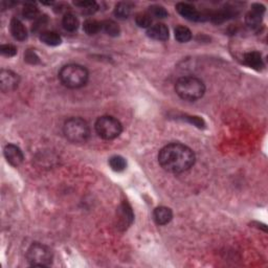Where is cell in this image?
<instances>
[{"mask_svg":"<svg viewBox=\"0 0 268 268\" xmlns=\"http://www.w3.org/2000/svg\"><path fill=\"white\" fill-rule=\"evenodd\" d=\"M195 160V153L191 148L179 143L169 144L158 153L159 165L169 173L186 172L194 166Z\"/></svg>","mask_w":268,"mask_h":268,"instance_id":"6da1fadb","label":"cell"},{"mask_svg":"<svg viewBox=\"0 0 268 268\" xmlns=\"http://www.w3.org/2000/svg\"><path fill=\"white\" fill-rule=\"evenodd\" d=\"M175 91L182 100L195 102L206 94V85L196 77H182L175 83Z\"/></svg>","mask_w":268,"mask_h":268,"instance_id":"7a4b0ae2","label":"cell"},{"mask_svg":"<svg viewBox=\"0 0 268 268\" xmlns=\"http://www.w3.org/2000/svg\"><path fill=\"white\" fill-rule=\"evenodd\" d=\"M59 79L65 87L77 89L86 85L89 73L86 67L80 64H67L60 69Z\"/></svg>","mask_w":268,"mask_h":268,"instance_id":"3957f363","label":"cell"},{"mask_svg":"<svg viewBox=\"0 0 268 268\" xmlns=\"http://www.w3.org/2000/svg\"><path fill=\"white\" fill-rule=\"evenodd\" d=\"M65 137L73 144H84L90 137L88 123L81 117H70L63 126Z\"/></svg>","mask_w":268,"mask_h":268,"instance_id":"277c9868","label":"cell"},{"mask_svg":"<svg viewBox=\"0 0 268 268\" xmlns=\"http://www.w3.org/2000/svg\"><path fill=\"white\" fill-rule=\"evenodd\" d=\"M95 128L98 136L106 140H112L121 135L123 125L115 116L104 115L96 119Z\"/></svg>","mask_w":268,"mask_h":268,"instance_id":"5b68a950","label":"cell"},{"mask_svg":"<svg viewBox=\"0 0 268 268\" xmlns=\"http://www.w3.org/2000/svg\"><path fill=\"white\" fill-rule=\"evenodd\" d=\"M54 253L47 245L35 242L26 251V260L31 266L47 267L53 263Z\"/></svg>","mask_w":268,"mask_h":268,"instance_id":"8992f818","label":"cell"},{"mask_svg":"<svg viewBox=\"0 0 268 268\" xmlns=\"http://www.w3.org/2000/svg\"><path fill=\"white\" fill-rule=\"evenodd\" d=\"M19 83L20 77L16 73L6 69H2L0 72V89L2 93L6 94L16 90L19 86Z\"/></svg>","mask_w":268,"mask_h":268,"instance_id":"52a82bcc","label":"cell"},{"mask_svg":"<svg viewBox=\"0 0 268 268\" xmlns=\"http://www.w3.org/2000/svg\"><path fill=\"white\" fill-rule=\"evenodd\" d=\"M265 13V6L260 3H255L251 6V10L246 14L245 22L250 30H258L262 22L263 15Z\"/></svg>","mask_w":268,"mask_h":268,"instance_id":"ba28073f","label":"cell"},{"mask_svg":"<svg viewBox=\"0 0 268 268\" xmlns=\"http://www.w3.org/2000/svg\"><path fill=\"white\" fill-rule=\"evenodd\" d=\"M176 11L185 19L189 21H194V22H196V21H202L204 20V17H206L200 12L197 11L195 6L186 2H179L176 4Z\"/></svg>","mask_w":268,"mask_h":268,"instance_id":"9c48e42d","label":"cell"},{"mask_svg":"<svg viewBox=\"0 0 268 268\" xmlns=\"http://www.w3.org/2000/svg\"><path fill=\"white\" fill-rule=\"evenodd\" d=\"M4 157L8 163L13 167H19L24 160V155L19 147L13 144H9L4 147Z\"/></svg>","mask_w":268,"mask_h":268,"instance_id":"30bf717a","label":"cell"},{"mask_svg":"<svg viewBox=\"0 0 268 268\" xmlns=\"http://www.w3.org/2000/svg\"><path fill=\"white\" fill-rule=\"evenodd\" d=\"M134 219L133 211L131 210V207L127 202H124L121 204V207L117 210V221H118V228L122 230H126L129 228L132 221Z\"/></svg>","mask_w":268,"mask_h":268,"instance_id":"8fae6325","label":"cell"},{"mask_svg":"<svg viewBox=\"0 0 268 268\" xmlns=\"http://www.w3.org/2000/svg\"><path fill=\"white\" fill-rule=\"evenodd\" d=\"M148 37L157 41H166L169 39L170 33H169L168 26L164 23H156L149 27L147 31Z\"/></svg>","mask_w":268,"mask_h":268,"instance_id":"7c38bea8","label":"cell"},{"mask_svg":"<svg viewBox=\"0 0 268 268\" xmlns=\"http://www.w3.org/2000/svg\"><path fill=\"white\" fill-rule=\"evenodd\" d=\"M153 217L158 225H167L173 219V211L170 208L158 207L154 210Z\"/></svg>","mask_w":268,"mask_h":268,"instance_id":"4fadbf2b","label":"cell"},{"mask_svg":"<svg viewBox=\"0 0 268 268\" xmlns=\"http://www.w3.org/2000/svg\"><path fill=\"white\" fill-rule=\"evenodd\" d=\"M10 30L12 36L18 41H24L27 39V31L24 24L17 18H13L11 20Z\"/></svg>","mask_w":268,"mask_h":268,"instance_id":"5bb4252c","label":"cell"},{"mask_svg":"<svg viewBox=\"0 0 268 268\" xmlns=\"http://www.w3.org/2000/svg\"><path fill=\"white\" fill-rule=\"evenodd\" d=\"M243 61L246 65L256 70H261L264 67L262 55L259 52H249L244 55Z\"/></svg>","mask_w":268,"mask_h":268,"instance_id":"9a60e30c","label":"cell"},{"mask_svg":"<svg viewBox=\"0 0 268 268\" xmlns=\"http://www.w3.org/2000/svg\"><path fill=\"white\" fill-rule=\"evenodd\" d=\"M40 40L44 44L48 46H57L60 45L62 42V38L58 33L53 31H43L40 34Z\"/></svg>","mask_w":268,"mask_h":268,"instance_id":"2e32d148","label":"cell"},{"mask_svg":"<svg viewBox=\"0 0 268 268\" xmlns=\"http://www.w3.org/2000/svg\"><path fill=\"white\" fill-rule=\"evenodd\" d=\"M62 25L64 27V30L70 33L76 32L77 29H79V19L73 13H66L64 17L62 19Z\"/></svg>","mask_w":268,"mask_h":268,"instance_id":"e0dca14e","label":"cell"},{"mask_svg":"<svg viewBox=\"0 0 268 268\" xmlns=\"http://www.w3.org/2000/svg\"><path fill=\"white\" fill-rule=\"evenodd\" d=\"M133 9V5L130 2H118L115 5V15L118 19H127L130 15Z\"/></svg>","mask_w":268,"mask_h":268,"instance_id":"ac0fdd59","label":"cell"},{"mask_svg":"<svg viewBox=\"0 0 268 268\" xmlns=\"http://www.w3.org/2000/svg\"><path fill=\"white\" fill-rule=\"evenodd\" d=\"M75 5L77 6L84 15H93L98 10V4L96 1L86 0V1H76Z\"/></svg>","mask_w":268,"mask_h":268,"instance_id":"d6986e66","label":"cell"},{"mask_svg":"<svg viewBox=\"0 0 268 268\" xmlns=\"http://www.w3.org/2000/svg\"><path fill=\"white\" fill-rule=\"evenodd\" d=\"M175 39L177 40L180 43H187L190 40L192 39V32L190 31L187 26L178 25L174 30Z\"/></svg>","mask_w":268,"mask_h":268,"instance_id":"ffe728a7","label":"cell"},{"mask_svg":"<svg viewBox=\"0 0 268 268\" xmlns=\"http://www.w3.org/2000/svg\"><path fill=\"white\" fill-rule=\"evenodd\" d=\"M102 31H104L106 34L110 37H117L119 33H121V29H119L118 24L114 20H105L102 22Z\"/></svg>","mask_w":268,"mask_h":268,"instance_id":"44dd1931","label":"cell"},{"mask_svg":"<svg viewBox=\"0 0 268 268\" xmlns=\"http://www.w3.org/2000/svg\"><path fill=\"white\" fill-rule=\"evenodd\" d=\"M84 32H85L89 36H94L98 32L102 31V22H98L95 19H87L83 24Z\"/></svg>","mask_w":268,"mask_h":268,"instance_id":"7402d4cb","label":"cell"},{"mask_svg":"<svg viewBox=\"0 0 268 268\" xmlns=\"http://www.w3.org/2000/svg\"><path fill=\"white\" fill-rule=\"evenodd\" d=\"M109 166L115 172H123L127 168V161L123 156L115 155L109 159Z\"/></svg>","mask_w":268,"mask_h":268,"instance_id":"603a6c76","label":"cell"},{"mask_svg":"<svg viewBox=\"0 0 268 268\" xmlns=\"http://www.w3.org/2000/svg\"><path fill=\"white\" fill-rule=\"evenodd\" d=\"M22 15L24 18L29 19V20H36L38 19L40 16V11L37 8L36 4L34 3H26L24 4L23 9H22Z\"/></svg>","mask_w":268,"mask_h":268,"instance_id":"cb8c5ba5","label":"cell"},{"mask_svg":"<svg viewBox=\"0 0 268 268\" xmlns=\"http://www.w3.org/2000/svg\"><path fill=\"white\" fill-rule=\"evenodd\" d=\"M148 14H149V15L155 19H165L168 17V11L164 8V6H161V5H157V4H155V5H151L150 8H149V11H148Z\"/></svg>","mask_w":268,"mask_h":268,"instance_id":"d4e9b609","label":"cell"},{"mask_svg":"<svg viewBox=\"0 0 268 268\" xmlns=\"http://www.w3.org/2000/svg\"><path fill=\"white\" fill-rule=\"evenodd\" d=\"M152 17L148 13H139L135 17V22L139 27L149 29L152 26Z\"/></svg>","mask_w":268,"mask_h":268,"instance_id":"484cf974","label":"cell"},{"mask_svg":"<svg viewBox=\"0 0 268 268\" xmlns=\"http://www.w3.org/2000/svg\"><path fill=\"white\" fill-rule=\"evenodd\" d=\"M24 61L29 63V64L35 65V64H38L40 62V59L34 49H27V51L24 53Z\"/></svg>","mask_w":268,"mask_h":268,"instance_id":"4316f807","label":"cell"},{"mask_svg":"<svg viewBox=\"0 0 268 268\" xmlns=\"http://www.w3.org/2000/svg\"><path fill=\"white\" fill-rule=\"evenodd\" d=\"M0 53L2 54V56L11 58L17 54V48L12 44H3L0 46Z\"/></svg>","mask_w":268,"mask_h":268,"instance_id":"83f0119b","label":"cell"},{"mask_svg":"<svg viewBox=\"0 0 268 268\" xmlns=\"http://www.w3.org/2000/svg\"><path fill=\"white\" fill-rule=\"evenodd\" d=\"M47 17L44 15V16H40L38 19H36V22H35L33 24V27H32V31L33 32H40V34L43 32L42 31V29H43V27L46 26L47 24Z\"/></svg>","mask_w":268,"mask_h":268,"instance_id":"f1b7e54d","label":"cell"}]
</instances>
